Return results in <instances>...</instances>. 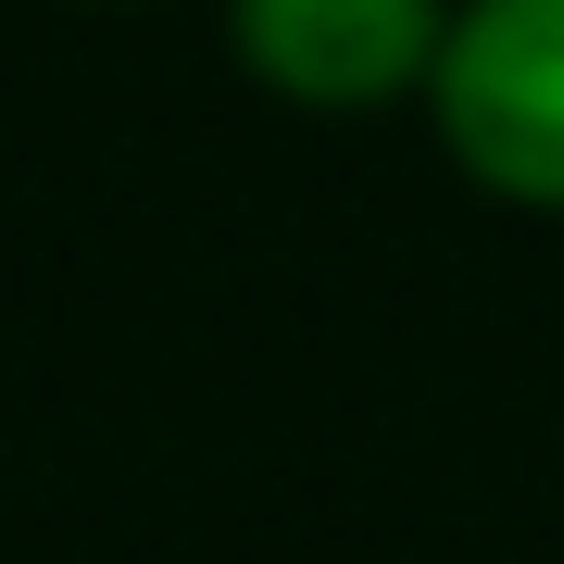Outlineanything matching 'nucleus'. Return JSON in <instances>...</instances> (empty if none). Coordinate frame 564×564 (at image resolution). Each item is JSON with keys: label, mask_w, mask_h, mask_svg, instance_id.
<instances>
[{"label": "nucleus", "mask_w": 564, "mask_h": 564, "mask_svg": "<svg viewBox=\"0 0 564 564\" xmlns=\"http://www.w3.org/2000/svg\"><path fill=\"white\" fill-rule=\"evenodd\" d=\"M239 39L302 101H377L452 39L440 0H239Z\"/></svg>", "instance_id": "f03ea898"}, {"label": "nucleus", "mask_w": 564, "mask_h": 564, "mask_svg": "<svg viewBox=\"0 0 564 564\" xmlns=\"http://www.w3.org/2000/svg\"><path fill=\"white\" fill-rule=\"evenodd\" d=\"M440 113L477 176L564 202V0H464L440 39Z\"/></svg>", "instance_id": "f257e3e1"}]
</instances>
